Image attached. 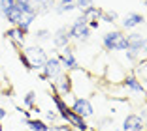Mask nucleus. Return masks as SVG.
I'll use <instances>...</instances> for the list:
<instances>
[{"instance_id":"obj_24","label":"nucleus","mask_w":147,"mask_h":131,"mask_svg":"<svg viewBox=\"0 0 147 131\" xmlns=\"http://www.w3.org/2000/svg\"><path fill=\"white\" fill-rule=\"evenodd\" d=\"M92 6V0H76V9H79V11H85V9H89Z\"/></svg>"},{"instance_id":"obj_32","label":"nucleus","mask_w":147,"mask_h":131,"mask_svg":"<svg viewBox=\"0 0 147 131\" xmlns=\"http://www.w3.org/2000/svg\"><path fill=\"white\" fill-rule=\"evenodd\" d=\"M0 131H4V127H2V126H0Z\"/></svg>"},{"instance_id":"obj_16","label":"nucleus","mask_w":147,"mask_h":131,"mask_svg":"<svg viewBox=\"0 0 147 131\" xmlns=\"http://www.w3.org/2000/svg\"><path fill=\"white\" fill-rule=\"evenodd\" d=\"M36 13H23V17H21V21H19V25H17V28H21L23 32H28V28H30V25L36 21Z\"/></svg>"},{"instance_id":"obj_21","label":"nucleus","mask_w":147,"mask_h":131,"mask_svg":"<svg viewBox=\"0 0 147 131\" xmlns=\"http://www.w3.org/2000/svg\"><path fill=\"white\" fill-rule=\"evenodd\" d=\"M100 19L106 23H115L117 19H119V15H117L115 11H111V9H102L100 11Z\"/></svg>"},{"instance_id":"obj_30","label":"nucleus","mask_w":147,"mask_h":131,"mask_svg":"<svg viewBox=\"0 0 147 131\" xmlns=\"http://www.w3.org/2000/svg\"><path fill=\"white\" fill-rule=\"evenodd\" d=\"M140 66H143V69H145V71H147V60H145V62H143V64H140Z\"/></svg>"},{"instance_id":"obj_12","label":"nucleus","mask_w":147,"mask_h":131,"mask_svg":"<svg viewBox=\"0 0 147 131\" xmlns=\"http://www.w3.org/2000/svg\"><path fill=\"white\" fill-rule=\"evenodd\" d=\"M6 38H8L15 47H23L25 45V32H23L21 28H17V26H11V28L6 32Z\"/></svg>"},{"instance_id":"obj_14","label":"nucleus","mask_w":147,"mask_h":131,"mask_svg":"<svg viewBox=\"0 0 147 131\" xmlns=\"http://www.w3.org/2000/svg\"><path fill=\"white\" fill-rule=\"evenodd\" d=\"M143 23V15H140V13H128V15H125V19H123V28L130 30V28H136V26H140Z\"/></svg>"},{"instance_id":"obj_27","label":"nucleus","mask_w":147,"mask_h":131,"mask_svg":"<svg viewBox=\"0 0 147 131\" xmlns=\"http://www.w3.org/2000/svg\"><path fill=\"white\" fill-rule=\"evenodd\" d=\"M57 116H59V114L53 112V110H47V114H45V118H47V120H57Z\"/></svg>"},{"instance_id":"obj_26","label":"nucleus","mask_w":147,"mask_h":131,"mask_svg":"<svg viewBox=\"0 0 147 131\" xmlns=\"http://www.w3.org/2000/svg\"><path fill=\"white\" fill-rule=\"evenodd\" d=\"M51 131H72L70 126H51Z\"/></svg>"},{"instance_id":"obj_13","label":"nucleus","mask_w":147,"mask_h":131,"mask_svg":"<svg viewBox=\"0 0 147 131\" xmlns=\"http://www.w3.org/2000/svg\"><path fill=\"white\" fill-rule=\"evenodd\" d=\"M143 36L142 34H138V32H134V34H130V36H126V41H128V49L130 51H136V53H142V49H143Z\"/></svg>"},{"instance_id":"obj_20","label":"nucleus","mask_w":147,"mask_h":131,"mask_svg":"<svg viewBox=\"0 0 147 131\" xmlns=\"http://www.w3.org/2000/svg\"><path fill=\"white\" fill-rule=\"evenodd\" d=\"M72 9H76V0H61V2L57 4L55 11L59 13V15H62V13H68V11H72Z\"/></svg>"},{"instance_id":"obj_22","label":"nucleus","mask_w":147,"mask_h":131,"mask_svg":"<svg viewBox=\"0 0 147 131\" xmlns=\"http://www.w3.org/2000/svg\"><path fill=\"white\" fill-rule=\"evenodd\" d=\"M13 6H15V0H0V13L6 15Z\"/></svg>"},{"instance_id":"obj_31","label":"nucleus","mask_w":147,"mask_h":131,"mask_svg":"<svg viewBox=\"0 0 147 131\" xmlns=\"http://www.w3.org/2000/svg\"><path fill=\"white\" fill-rule=\"evenodd\" d=\"M142 2H143V4H145V6H147V0H142Z\"/></svg>"},{"instance_id":"obj_17","label":"nucleus","mask_w":147,"mask_h":131,"mask_svg":"<svg viewBox=\"0 0 147 131\" xmlns=\"http://www.w3.org/2000/svg\"><path fill=\"white\" fill-rule=\"evenodd\" d=\"M26 126L30 131H51V126H47L43 120H36V118H28Z\"/></svg>"},{"instance_id":"obj_7","label":"nucleus","mask_w":147,"mask_h":131,"mask_svg":"<svg viewBox=\"0 0 147 131\" xmlns=\"http://www.w3.org/2000/svg\"><path fill=\"white\" fill-rule=\"evenodd\" d=\"M62 120H64L66 124H68L70 127H74V129H78V131H89V126H87L85 118H81V116H78L76 112H72L70 110V107L64 110L62 114H59Z\"/></svg>"},{"instance_id":"obj_2","label":"nucleus","mask_w":147,"mask_h":131,"mask_svg":"<svg viewBox=\"0 0 147 131\" xmlns=\"http://www.w3.org/2000/svg\"><path fill=\"white\" fill-rule=\"evenodd\" d=\"M102 43L108 51H126L128 49V41H126V36L123 34L121 30H111L108 34H104Z\"/></svg>"},{"instance_id":"obj_10","label":"nucleus","mask_w":147,"mask_h":131,"mask_svg":"<svg viewBox=\"0 0 147 131\" xmlns=\"http://www.w3.org/2000/svg\"><path fill=\"white\" fill-rule=\"evenodd\" d=\"M26 2H28V6L34 9L36 15H43V13H49L53 8H55L53 0H26Z\"/></svg>"},{"instance_id":"obj_6","label":"nucleus","mask_w":147,"mask_h":131,"mask_svg":"<svg viewBox=\"0 0 147 131\" xmlns=\"http://www.w3.org/2000/svg\"><path fill=\"white\" fill-rule=\"evenodd\" d=\"M70 110L76 112L78 116H81V118H89V116H92V112H94L91 101H89L87 97H76L72 107H70Z\"/></svg>"},{"instance_id":"obj_8","label":"nucleus","mask_w":147,"mask_h":131,"mask_svg":"<svg viewBox=\"0 0 147 131\" xmlns=\"http://www.w3.org/2000/svg\"><path fill=\"white\" fill-rule=\"evenodd\" d=\"M59 60H61V66L62 69H70V71H74V69H78V60H76V55H74V49L72 47H64L61 53V56H59Z\"/></svg>"},{"instance_id":"obj_1","label":"nucleus","mask_w":147,"mask_h":131,"mask_svg":"<svg viewBox=\"0 0 147 131\" xmlns=\"http://www.w3.org/2000/svg\"><path fill=\"white\" fill-rule=\"evenodd\" d=\"M19 60L25 64L26 69H36V71L40 69L42 71L43 64L47 60V55H45V51L40 45H32V47H26L25 51L19 55Z\"/></svg>"},{"instance_id":"obj_5","label":"nucleus","mask_w":147,"mask_h":131,"mask_svg":"<svg viewBox=\"0 0 147 131\" xmlns=\"http://www.w3.org/2000/svg\"><path fill=\"white\" fill-rule=\"evenodd\" d=\"M53 90H55L59 96H68V94H72V75L62 71L57 79H53Z\"/></svg>"},{"instance_id":"obj_3","label":"nucleus","mask_w":147,"mask_h":131,"mask_svg":"<svg viewBox=\"0 0 147 131\" xmlns=\"http://www.w3.org/2000/svg\"><path fill=\"white\" fill-rule=\"evenodd\" d=\"M62 73V66H61V60H59V56H51L47 60H45V64H43L42 68V73H40V77L42 79H57V77Z\"/></svg>"},{"instance_id":"obj_29","label":"nucleus","mask_w":147,"mask_h":131,"mask_svg":"<svg viewBox=\"0 0 147 131\" xmlns=\"http://www.w3.org/2000/svg\"><path fill=\"white\" fill-rule=\"evenodd\" d=\"M142 51H143V53H145V55H147V38L143 39V49H142Z\"/></svg>"},{"instance_id":"obj_28","label":"nucleus","mask_w":147,"mask_h":131,"mask_svg":"<svg viewBox=\"0 0 147 131\" xmlns=\"http://www.w3.org/2000/svg\"><path fill=\"white\" fill-rule=\"evenodd\" d=\"M6 116H8V110H6L4 107H0V120H4Z\"/></svg>"},{"instance_id":"obj_9","label":"nucleus","mask_w":147,"mask_h":131,"mask_svg":"<svg viewBox=\"0 0 147 131\" xmlns=\"http://www.w3.org/2000/svg\"><path fill=\"white\" fill-rule=\"evenodd\" d=\"M123 131H145V120L140 114H128L123 124Z\"/></svg>"},{"instance_id":"obj_11","label":"nucleus","mask_w":147,"mask_h":131,"mask_svg":"<svg viewBox=\"0 0 147 131\" xmlns=\"http://www.w3.org/2000/svg\"><path fill=\"white\" fill-rule=\"evenodd\" d=\"M70 30L68 28H59L55 32V36H53V43H55V47H59V49H64V47L70 45Z\"/></svg>"},{"instance_id":"obj_23","label":"nucleus","mask_w":147,"mask_h":131,"mask_svg":"<svg viewBox=\"0 0 147 131\" xmlns=\"http://www.w3.org/2000/svg\"><path fill=\"white\" fill-rule=\"evenodd\" d=\"M23 101H25V105L28 107V109H34V107H36V92H28Z\"/></svg>"},{"instance_id":"obj_18","label":"nucleus","mask_w":147,"mask_h":131,"mask_svg":"<svg viewBox=\"0 0 147 131\" xmlns=\"http://www.w3.org/2000/svg\"><path fill=\"white\" fill-rule=\"evenodd\" d=\"M100 11H102L100 8H96V6H91L89 9H85V11L81 13V17L85 19V23L89 25V23H92V21H98V19H100Z\"/></svg>"},{"instance_id":"obj_25","label":"nucleus","mask_w":147,"mask_h":131,"mask_svg":"<svg viewBox=\"0 0 147 131\" xmlns=\"http://www.w3.org/2000/svg\"><path fill=\"white\" fill-rule=\"evenodd\" d=\"M49 36H51V30H47V28L36 30V39H40V41H43V39H49Z\"/></svg>"},{"instance_id":"obj_19","label":"nucleus","mask_w":147,"mask_h":131,"mask_svg":"<svg viewBox=\"0 0 147 131\" xmlns=\"http://www.w3.org/2000/svg\"><path fill=\"white\" fill-rule=\"evenodd\" d=\"M4 17L8 19V23H9V25L17 26V25H19V21H21V17H23V11L17 8V6H13V8L9 9V11L6 13V15H4Z\"/></svg>"},{"instance_id":"obj_15","label":"nucleus","mask_w":147,"mask_h":131,"mask_svg":"<svg viewBox=\"0 0 147 131\" xmlns=\"http://www.w3.org/2000/svg\"><path fill=\"white\" fill-rule=\"evenodd\" d=\"M125 86L130 90V92H134V94H143V92H145V90H143V86H142V82H140L134 75H128L125 79Z\"/></svg>"},{"instance_id":"obj_33","label":"nucleus","mask_w":147,"mask_h":131,"mask_svg":"<svg viewBox=\"0 0 147 131\" xmlns=\"http://www.w3.org/2000/svg\"><path fill=\"white\" fill-rule=\"evenodd\" d=\"M145 129H147V122H145Z\"/></svg>"},{"instance_id":"obj_4","label":"nucleus","mask_w":147,"mask_h":131,"mask_svg":"<svg viewBox=\"0 0 147 131\" xmlns=\"http://www.w3.org/2000/svg\"><path fill=\"white\" fill-rule=\"evenodd\" d=\"M68 30H70V38L78 39V41H87L89 36H91V28H89V25L85 23V19H83V17L76 19V23H74Z\"/></svg>"}]
</instances>
